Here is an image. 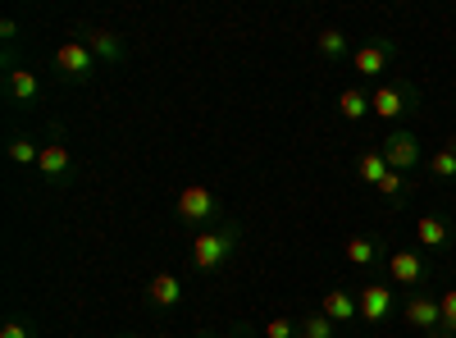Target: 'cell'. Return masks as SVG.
I'll list each match as a JSON object with an SVG mask.
<instances>
[{"label": "cell", "instance_id": "8", "mask_svg": "<svg viewBox=\"0 0 456 338\" xmlns=\"http://www.w3.org/2000/svg\"><path fill=\"white\" fill-rule=\"evenodd\" d=\"M406 325L411 329H420L425 338H438V329H443V311H438V297H425V293H411L406 297Z\"/></svg>", "mask_w": 456, "mask_h": 338}, {"label": "cell", "instance_id": "27", "mask_svg": "<svg viewBox=\"0 0 456 338\" xmlns=\"http://www.w3.org/2000/svg\"><path fill=\"white\" fill-rule=\"evenodd\" d=\"M0 37H5V42H14V37H19V23L5 19V23H0Z\"/></svg>", "mask_w": 456, "mask_h": 338}, {"label": "cell", "instance_id": "19", "mask_svg": "<svg viewBox=\"0 0 456 338\" xmlns=\"http://www.w3.org/2000/svg\"><path fill=\"white\" fill-rule=\"evenodd\" d=\"M297 338H338V325L324 311H315V316H306L297 325Z\"/></svg>", "mask_w": 456, "mask_h": 338}, {"label": "cell", "instance_id": "11", "mask_svg": "<svg viewBox=\"0 0 456 338\" xmlns=\"http://www.w3.org/2000/svg\"><path fill=\"white\" fill-rule=\"evenodd\" d=\"M146 297H151V307H156V311H174V307L183 302V284H178V275L160 270L156 279L146 284Z\"/></svg>", "mask_w": 456, "mask_h": 338}, {"label": "cell", "instance_id": "3", "mask_svg": "<svg viewBox=\"0 0 456 338\" xmlns=\"http://www.w3.org/2000/svg\"><path fill=\"white\" fill-rule=\"evenodd\" d=\"M174 215H178L183 224H210V219L219 215V197L210 193L206 183H187L183 193L174 197Z\"/></svg>", "mask_w": 456, "mask_h": 338}, {"label": "cell", "instance_id": "26", "mask_svg": "<svg viewBox=\"0 0 456 338\" xmlns=\"http://www.w3.org/2000/svg\"><path fill=\"white\" fill-rule=\"evenodd\" d=\"M0 338H32V329L23 320H10V325H0Z\"/></svg>", "mask_w": 456, "mask_h": 338}, {"label": "cell", "instance_id": "12", "mask_svg": "<svg viewBox=\"0 0 456 338\" xmlns=\"http://www.w3.org/2000/svg\"><path fill=\"white\" fill-rule=\"evenodd\" d=\"M5 92L14 105H32L37 96H42V78H37L32 69H10L5 73Z\"/></svg>", "mask_w": 456, "mask_h": 338}, {"label": "cell", "instance_id": "7", "mask_svg": "<svg viewBox=\"0 0 456 338\" xmlns=\"http://www.w3.org/2000/svg\"><path fill=\"white\" fill-rule=\"evenodd\" d=\"M397 60V46L393 42H365L352 51V69L361 73V78H379V73H388Z\"/></svg>", "mask_w": 456, "mask_h": 338}, {"label": "cell", "instance_id": "18", "mask_svg": "<svg viewBox=\"0 0 456 338\" xmlns=\"http://www.w3.org/2000/svg\"><path fill=\"white\" fill-rule=\"evenodd\" d=\"M342 251H347V260H352V266H374V260L384 256V251H379V243H374V238H365V234L347 238V247H342Z\"/></svg>", "mask_w": 456, "mask_h": 338}, {"label": "cell", "instance_id": "23", "mask_svg": "<svg viewBox=\"0 0 456 338\" xmlns=\"http://www.w3.org/2000/svg\"><path fill=\"white\" fill-rule=\"evenodd\" d=\"M429 174L434 178H456V156L447 152V146H438V152L429 156Z\"/></svg>", "mask_w": 456, "mask_h": 338}, {"label": "cell", "instance_id": "29", "mask_svg": "<svg viewBox=\"0 0 456 338\" xmlns=\"http://www.w3.org/2000/svg\"><path fill=\"white\" fill-rule=\"evenodd\" d=\"M151 338H160V334H151Z\"/></svg>", "mask_w": 456, "mask_h": 338}, {"label": "cell", "instance_id": "21", "mask_svg": "<svg viewBox=\"0 0 456 338\" xmlns=\"http://www.w3.org/2000/svg\"><path fill=\"white\" fill-rule=\"evenodd\" d=\"M5 152H10V161H14V165H37V161H42V146L28 142V137H14V142L5 146Z\"/></svg>", "mask_w": 456, "mask_h": 338}, {"label": "cell", "instance_id": "24", "mask_svg": "<svg viewBox=\"0 0 456 338\" xmlns=\"http://www.w3.org/2000/svg\"><path fill=\"white\" fill-rule=\"evenodd\" d=\"M379 193L393 197V202H402V193H406V178H402L397 169H388V174H384V183H379Z\"/></svg>", "mask_w": 456, "mask_h": 338}, {"label": "cell", "instance_id": "20", "mask_svg": "<svg viewBox=\"0 0 456 338\" xmlns=\"http://www.w3.org/2000/svg\"><path fill=\"white\" fill-rule=\"evenodd\" d=\"M315 46H320V55H324V60H342V55L352 51V46H347V32H338V28H324Z\"/></svg>", "mask_w": 456, "mask_h": 338}, {"label": "cell", "instance_id": "1", "mask_svg": "<svg viewBox=\"0 0 456 338\" xmlns=\"http://www.w3.org/2000/svg\"><path fill=\"white\" fill-rule=\"evenodd\" d=\"M238 229L228 224V229H201L197 238H192V266L201 270V275H210V270H219L228 256H233V247H238Z\"/></svg>", "mask_w": 456, "mask_h": 338}, {"label": "cell", "instance_id": "2", "mask_svg": "<svg viewBox=\"0 0 456 338\" xmlns=\"http://www.w3.org/2000/svg\"><path fill=\"white\" fill-rule=\"evenodd\" d=\"M420 105V92H415L411 83H379L374 92H370V110L379 120H402V115H411V110Z\"/></svg>", "mask_w": 456, "mask_h": 338}, {"label": "cell", "instance_id": "28", "mask_svg": "<svg viewBox=\"0 0 456 338\" xmlns=\"http://www.w3.org/2000/svg\"><path fill=\"white\" fill-rule=\"evenodd\" d=\"M447 152H452V156H456V137H447Z\"/></svg>", "mask_w": 456, "mask_h": 338}, {"label": "cell", "instance_id": "10", "mask_svg": "<svg viewBox=\"0 0 456 338\" xmlns=\"http://www.w3.org/2000/svg\"><path fill=\"white\" fill-rule=\"evenodd\" d=\"M320 311H324L333 325H352V320L361 316L356 297H352L347 288H329V293H320Z\"/></svg>", "mask_w": 456, "mask_h": 338}, {"label": "cell", "instance_id": "15", "mask_svg": "<svg viewBox=\"0 0 456 338\" xmlns=\"http://www.w3.org/2000/svg\"><path fill=\"white\" fill-rule=\"evenodd\" d=\"M69 165H73V152H69L64 142L42 146V161H37V169H42L46 178H64V174H69Z\"/></svg>", "mask_w": 456, "mask_h": 338}, {"label": "cell", "instance_id": "14", "mask_svg": "<svg viewBox=\"0 0 456 338\" xmlns=\"http://www.w3.org/2000/svg\"><path fill=\"white\" fill-rule=\"evenodd\" d=\"M87 46H92V55H96L101 64L124 60V42H119L114 32H105V28H87Z\"/></svg>", "mask_w": 456, "mask_h": 338}, {"label": "cell", "instance_id": "17", "mask_svg": "<svg viewBox=\"0 0 456 338\" xmlns=\"http://www.w3.org/2000/svg\"><path fill=\"white\" fill-rule=\"evenodd\" d=\"M384 174H388V161H384V152H379V146H374V152H361L356 156V178L361 183H384Z\"/></svg>", "mask_w": 456, "mask_h": 338}, {"label": "cell", "instance_id": "13", "mask_svg": "<svg viewBox=\"0 0 456 338\" xmlns=\"http://www.w3.org/2000/svg\"><path fill=\"white\" fill-rule=\"evenodd\" d=\"M415 238H420V247L438 251V247L452 243V224L443 215H420V219H415Z\"/></svg>", "mask_w": 456, "mask_h": 338}, {"label": "cell", "instance_id": "9", "mask_svg": "<svg viewBox=\"0 0 456 338\" xmlns=\"http://www.w3.org/2000/svg\"><path fill=\"white\" fill-rule=\"evenodd\" d=\"M356 307H361V320L365 325H384L388 311H393V288L388 284H365L356 293Z\"/></svg>", "mask_w": 456, "mask_h": 338}, {"label": "cell", "instance_id": "6", "mask_svg": "<svg viewBox=\"0 0 456 338\" xmlns=\"http://www.w3.org/2000/svg\"><path fill=\"white\" fill-rule=\"evenodd\" d=\"M425 256L420 251H411V247H393L388 251V279L402 284V288H420L425 284Z\"/></svg>", "mask_w": 456, "mask_h": 338}, {"label": "cell", "instance_id": "16", "mask_svg": "<svg viewBox=\"0 0 456 338\" xmlns=\"http://www.w3.org/2000/svg\"><path fill=\"white\" fill-rule=\"evenodd\" d=\"M338 115H342V120H352V124H361L365 115H374V110H370V92H361V87H342V96H338Z\"/></svg>", "mask_w": 456, "mask_h": 338}, {"label": "cell", "instance_id": "5", "mask_svg": "<svg viewBox=\"0 0 456 338\" xmlns=\"http://www.w3.org/2000/svg\"><path fill=\"white\" fill-rule=\"evenodd\" d=\"M96 55H92V46L87 42H64L60 51H55V69L64 73V78H73V83H87L92 73H96Z\"/></svg>", "mask_w": 456, "mask_h": 338}, {"label": "cell", "instance_id": "25", "mask_svg": "<svg viewBox=\"0 0 456 338\" xmlns=\"http://www.w3.org/2000/svg\"><path fill=\"white\" fill-rule=\"evenodd\" d=\"M265 338H297V325L274 316V320H265Z\"/></svg>", "mask_w": 456, "mask_h": 338}, {"label": "cell", "instance_id": "22", "mask_svg": "<svg viewBox=\"0 0 456 338\" xmlns=\"http://www.w3.org/2000/svg\"><path fill=\"white\" fill-rule=\"evenodd\" d=\"M438 311H443V329H438V338H456V288H447V293L438 297Z\"/></svg>", "mask_w": 456, "mask_h": 338}, {"label": "cell", "instance_id": "4", "mask_svg": "<svg viewBox=\"0 0 456 338\" xmlns=\"http://www.w3.org/2000/svg\"><path fill=\"white\" fill-rule=\"evenodd\" d=\"M379 152H384V161H388V169H397V174H406V169H415L425 156H420V142H415V133H406V128H393L384 142H379Z\"/></svg>", "mask_w": 456, "mask_h": 338}]
</instances>
